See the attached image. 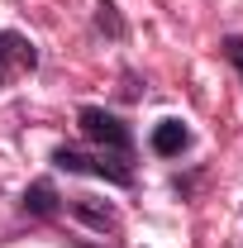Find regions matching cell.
I'll list each match as a JSON object with an SVG mask.
<instances>
[{"instance_id":"obj_7","label":"cell","mask_w":243,"mask_h":248,"mask_svg":"<svg viewBox=\"0 0 243 248\" xmlns=\"http://www.w3.org/2000/svg\"><path fill=\"white\" fill-rule=\"evenodd\" d=\"M95 29L110 33V38H124V19H120V5L115 0H100L95 5Z\"/></svg>"},{"instance_id":"obj_4","label":"cell","mask_w":243,"mask_h":248,"mask_svg":"<svg viewBox=\"0 0 243 248\" xmlns=\"http://www.w3.org/2000/svg\"><path fill=\"white\" fill-rule=\"evenodd\" d=\"M148 143H152L157 157H182L186 148H191V129H186V120H157Z\"/></svg>"},{"instance_id":"obj_5","label":"cell","mask_w":243,"mask_h":248,"mask_svg":"<svg viewBox=\"0 0 243 248\" xmlns=\"http://www.w3.org/2000/svg\"><path fill=\"white\" fill-rule=\"evenodd\" d=\"M24 210L38 219H48V215H58L62 210V196H58V186L53 182H33L29 191H24Z\"/></svg>"},{"instance_id":"obj_3","label":"cell","mask_w":243,"mask_h":248,"mask_svg":"<svg viewBox=\"0 0 243 248\" xmlns=\"http://www.w3.org/2000/svg\"><path fill=\"white\" fill-rule=\"evenodd\" d=\"M33 67H38V48L24 33L0 29V86H15L19 77H29Z\"/></svg>"},{"instance_id":"obj_6","label":"cell","mask_w":243,"mask_h":248,"mask_svg":"<svg viewBox=\"0 0 243 248\" xmlns=\"http://www.w3.org/2000/svg\"><path fill=\"white\" fill-rule=\"evenodd\" d=\"M72 215H76V219H86V224H91V229H100V234L120 224V215H115L110 205H100V201H91V196H76V201H72Z\"/></svg>"},{"instance_id":"obj_8","label":"cell","mask_w":243,"mask_h":248,"mask_svg":"<svg viewBox=\"0 0 243 248\" xmlns=\"http://www.w3.org/2000/svg\"><path fill=\"white\" fill-rule=\"evenodd\" d=\"M219 48H224V58L234 62V67H239V77H243V38H239V33H224V43H219Z\"/></svg>"},{"instance_id":"obj_1","label":"cell","mask_w":243,"mask_h":248,"mask_svg":"<svg viewBox=\"0 0 243 248\" xmlns=\"http://www.w3.org/2000/svg\"><path fill=\"white\" fill-rule=\"evenodd\" d=\"M62 172H86V177H105L115 186H134V157H120V153H81V148H58L53 153Z\"/></svg>"},{"instance_id":"obj_2","label":"cell","mask_w":243,"mask_h":248,"mask_svg":"<svg viewBox=\"0 0 243 248\" xmlns=\"http://www.w3.org/2000/svg\"><path fill=\"white\" fill-rule=\"evenodd\" d=\"M76 124H81V134L91 139L95 148L120 153V157H134V134H129V124L115 120L110 110H100V105H81V110H76Z\"/></svg>"}]
</instances>
